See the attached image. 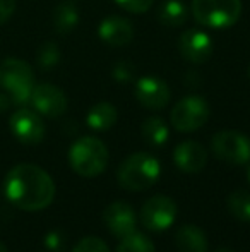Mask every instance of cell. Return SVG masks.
Instances as JSON below:
<instances>
[{"label":"cell","mask_w":250,"mask_h":252,"mask_svg":"<svg viewBox=\"0 0 250 252\" xmlns=\"http://www.w3.org/2000/svg\"><path fill=\"white\" fill-rule=\"evenodd\" d=\"M7 199L24 211H40L52 204L55 197V184L43 168L31 163L14 166L5 177Z\"/></svg>","instance_id":"obj_1"},{"label":"cell","mask_w":250,"mask_h":252,"mask_svg":"<svg viewBox=\"0 0 250 252\" xmlns=\"http://www.w3.org/2000/svg\"><path fill=\"white\" fill-rule=\"evenodd\" d=\"M161 173V165L149 153H134L127 156L118 166L117 179L120 187L132 192H140L158 182Z\"/></svg>","instance_id":"obj_2"},{"label":"cell","mask_w":250,"mask_h":252,"mask_svg":"<svg viewBox=\"0 0 250 252\" xmlns=\"http://www.w3.org/2000/svg\"><path fill=\"white\" fill-rule=\"evenodd\" d=\"M108 150L103 141L98 137H81L70 146L69 150V163L72 170L81 177L93 179L105 172L108 165Z\"/></svg>","instance_id":"obj_3"},{"label":"cell","mask_w":250,"mask_h":252,"mask_svg":"<svg viewBox=\"0 0 250 252\" xmlns=\"http://www.w3.org/2000/svg\"><path fill=\"white\" fill-rule=\"evenodd\" d=\"M0 86L14 105L29 103L34 88V74L28 62L14 57L0 60Z\"/></svg>","instance_id":"obj_4"},{"label":"cell","mask_w":250,"mask_h":252,"mask_svg":"<svg viewBox=\"0 0 250 252\" xmlns=\"http://www.w3.org/2000/svg\"><path fill=\"white\" fill-rule=\"evenodd\" d=\"M190 10L200 26L226 30L240 19L242 0H192Z\"/></svg>","instance_id":"obj_5"},{"label":"cell","mask_w":250,"mask_h":252,"mask_svg":"<svg viewBox=\"0 0 250 252\" xmlns=\"http://www.w3.org/2000/svg\"><path fill=\"white\" fill-rule=\"evenodd\" d=\"M211 108L207 101L202 96L190 94V96L182 98L177 105L171 108V126L178 132H194L200 129L204 124L209 120Z\"/></svg>","instance_id":"obj_6"},{"label":"cell","mask_w":250,"mask_h":252,"mask_svg":"<svg viewBox=\"0 0 250 252\" xmlns=\"http://www.w3.org/2000/svg\"><path fill=\"white\" fill-rule=\"evenodd\" d=\"M211 150L221 161L247 165L250 161V139L237 130H220L211 139Z\"/></svg>","instance_id":"obj_7"},{"label":"cell","mask_w":250,"mask_h":252,"mask_svg":"<svg viewBox=\"0 0 250 252\" xmlns=\"http://www.w3.org/2000/svg\"><path fill=\"white\" fill-rule=\"evenodd\" d=\"M177 218V204L168 196H154L144 202L140 221L151 232H165Z\"/></svg>","instance_id":"obj_8"},{"label":"cell","mask_w":250,"mask_h":252,"mask_svg":"<svg viewBox=\"0 0 250 252\" xmlns=\"http://www.w3.org/2000/svg\"><path fill=\"white\" fill-rule=\"evenodd\" d=\"M29 103L33 105L34 112H38L43 117H50V119H57V117L63 115L67 110L65 93L60 88L50 83L34 84Z\"/></svg>","instance_id":"obj_9"},{"label":"cell","mask_w":250,"mask_h":252,"mask_svg":"<svg viewBox=\"0 0 250 252\" xmlns=\"http://www.w3.org/2000/svg\"><path fill=\"white\" fill-rule=\"evenodd\" d=\"M10 132L23 144H38L45 137V124L34 110L21 108L10 117Z\"/></svg>","instance_id":"obj_10"},{"label":"cell","mask_w":250,"mask_h":252,"mask_svg":"<svg viewBox=\"0 0 250 252\" xmlns=\"http://www.w3.org/2000/svg\"><path fill=\"white\" fill-rule=\"evenodd\" d=\"M136 100L147 110H163L171 100L170 86L156 76H144L136 83Z\"/></svg>","instance_id":"obj_11"},{"label":"cell","mask_w":250,"mask_h":252,"mask_svg":"<svg viewBox=\"0 0 250 252\" xmlns=\"http://www.w3.org/2000/svg\"><path fill=\"white\" fill-rule=\"evenodd\" d=\"M178 52L190 63H204L213 55V40L206 31L190 28L178 38Z\"/></svg>","instance_id":"obj_12"},{"label":"cell","mask_w":250,"mask_h":252,"mask_svg":"<svg viewBox=\"0 0 250 252\" xmlns=\"http://www.w3.org/2000/svg\"><path fill=\"white\" fill-rule=\"evenodd\" d=\"M103 221L108 232L118 239H124L132 232H136L137 225V218L132 206H129L124 201H115L108 204L103 211Z\"/></svg>","instance_id":"obj_13"},{"label":"cell","mask_w":250,"mask_h":252,"mask_svg":"<svg viewBox=\"0 0 250 252\" xmlns=\"http://www.w3.org/2000/svg\"><path fill=\"white\" fill-rule=\"evenodd\" d=\"M98 38L108 47H127L134 38V26L120 16H107L98 24Z\"/></svg>","instance_id":"obj_14"},{"label":"cell","mask_w":250,"mask_h":252,"mask_svg":"<svg viewBox=\"0 0 250 252\" xmlns=\"http://www.w3.org/2000/svg\"><path fill=\"white\" fill-rule=\"evenodd\" d=\"M175 165L185 173H199L207 163V151L197 141H184L173 151Z\"/></svg>","instance_id":"obj_15"},{"label":"cell","mask_w":250,"mask_h":252,"mask_svg":"<svg viewBox=\"0 0 250 252\" xmlns=\"http://www.w3.org/2000/svg\"><path fill=\"white\" fill-rule=\"evenodd\" d=\"M178 252H207V237L199 226L184 225L175 235Z\"/></svg>","instance_id":"obj_16"},{"label":"cell","mask_w":250,"mask_h":252,"mask_svg":"<svg viewBox=\"0 0 250 252\" xmlns=\"http://www.w3.org/2000/svg\"><path fill=\"white\" fill-rule=\"evenodd\" d=\"M189 10L182 0H163L156 9V17L163 26L178 28L187 21Z\"/></svg>","instance_id":"obj_17"},{"label":"cell","mask_w":250,"mask_h":252,"mask_svg":"<svg viewBox=\"0 0 250 252\" xmlns=\"http://www.w3.org/2000/svg\"><path fill=\"white\" fill-rule=\"evenodd\" d=\"M117 117H118L117 108H115L111 103L101 101V103H96V105L87 112L86 124L93 130H108L115 126Z\"/></svg>","instance_id":"obj_18"},{"label":"cell","mask_w":250,"mask_h":252,"mask_svg":"<svg viewBox=\"0 0 250 252\" xmlns=\"http://www.w3.org/2000/svg\"><path fill=\"white\" fill-rule=\"evenodd\" d=\"M52 23L58 34H69L79 24V10L72 2H62L55 7Z\"/></svg>","instance_id":"obj_19"},{"label":"cell","mask_w":250,"mask_h":252,"mask_svg":"<svg viewBox=\"0 0 250 252\" xmlns=\"http://www.w3.org/2000/svg\"><path fill=\"white\" fill-rule=\"evenodd\" d=\"M140 132L151 146H163L170 137L168 126L161 117H147L140 126Z\"/></svg>","instance_id":"obj_20"},{"label":"cell","mask_w":250,"mask_h":252,"mask_svg":"<svg viewBox=\"0 0 250 252\" xmlns=\"http://www.w3.org/2000/svg\"><path fill=\"white\" fill-rule=\"evenodd\" d=\"M228 209L240 221H250V192L235 190L228 197Z\"/></svg>","instance_id":"obj_21"},{"label":"cell","mask_w":250,"mask_h":252,"mask_svg":"<svg viewBox=\"0 0 250 252\" xmlns=\"http://www.w3.org/2000/svg\"><path fill=\"white\" fill-rule=\"evenodd\" d=\"M60 57H62V53L57 43H54V41H45V43L38 48L36 62H38V65H40V69L47 72V70H52L54 67L58 65Z\"/></svg>","instance_id":"obj_22"},{"label":"cell","mask_w":250,"mask_h":252,"mask_svg":"<svg viewBox=\"0 0 250 252\" xmlns=\"http://www.w3.org/2000/svg\"><path fill=\"white\" fill-rule=\"evenodd\" d=\"M117 252H154V244L151 242L149 237L132 232L130 235L122 239V242L117 247Z\"/></svg>","instance_id":"obj_23"},{"label":"cell","mask_w":250,"mask_h":252,"mask_svg":"<svg viewBox=\"0 0 250 252\" xmlns=\"http://www.w3.org/2000/svg\"><path fill=\"white\" fill-rule=\"evenodd\" d=\"M136 76V65L129 60H122V62H117L111 70V77L115 81H118L120 84H125V83H130Z\"/></svg>","instance_id":"obj_24"},{"label":"cell","mask_w":250,"mask_h":252,"mask_svg":"<svg viewBox=\"0 0 250 252\" xmlns=\"http://www.w3.org/2000/svg\"><path fill=\"white\" fill-rule=\"evenodd\" d=\"M72 252H110L105 240L98 239V237H84L76 244Z\"/></svg>","instance_id":"obj_25"},{"label":"cell","mask_w":250,"mask_h":252,"mask_svg":"<svg viewBox=\"0 0 250 252\" xmlns=\"http://www.w3.org/2000/svg\"><path fill=\"white\" fill-rule=\"evenodd\" d=\"M115 2L130 14L147 12L154 5V0H115Z\"/></svg>","instance_id":"obj_26"},{"label":"cell","mask_w":250,"mask_h":252,"mask_svg":"<svg viewBox=\"0 0 250 252\" xmlns=\"http://www.w3.org/2000/svg\"><path fill=\"white\" fill-rule=\"evenodd\" d=\"M16 12V0H0V26L12 17Z\"/></svg>","instance_id":"obj_27"},{"label":"cell","mask_w":250,"mask_h":252,"mask_svg":"<svg viewBox=\"0 0 250 252\" xmlns=\"http://www.w3.org/2000/svg\"><path fill=\"white\" fill-rule=\"evenodd\" d=\"M45 244H47V247H50V249H54V251H58V249H62V237H60V233L58 232H52V233H48L47 235V239H45Z\"/></svg>","instance_id":"obj_28"},{"label":"cell","mask_w":250,"mask_h":252,"mask_svg":"<svg viewBox=\"0 0 250 252\" xmlns=\"http://www.w3.org/2000/svg\"><path fill=\"white\" fill-rule=\"evenodd\" d=\"M14 103L10 100V96L7 93H0V113L2 112H7V110L12 106Z\"/></svg>","instance_id":"obj_29"},{"label":"cell","mask_w":250,"mask_h":252,"mask_svg":"<svg viewBox=\"0 0 250 252\" xmlns=\"http://www.w3.org/2000/svg\"><path fill=\"white\" fill-rule=\"evenodd\" d=\"M214 252H235L233 249H230V247H221V249L214 251Z\"/></svg>","instance_id":"obj_30"},{"label":"cell","mask_w":250,"mask_h":252,"mask_svg":"<svg viewBox=\"0 0 250 252\" xmlns=\"http://www.w3.org/2000/svg\"><path fill=\"white\" fill-rule=\"evenodd\" d=\"M0 252H9V251H7V247H5V246H3V244H2V242H0Z\"/></svg>","instance_id":"obj_31"},{"label":"cell","mask_w":250,"mask_h":252,"mask_svg":"<svg viewBox=\"0 0 250 252\" xmlns=\"http://www.w3.org/2000/svg\"><path fill=\"white\" fill-rule=\"evenodd\" d=\"M247 77H249V81H250V65H249V70H247Z\"/></svg>","instance_id":"obj_32"}]
</instances>
